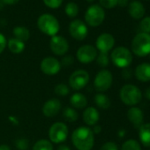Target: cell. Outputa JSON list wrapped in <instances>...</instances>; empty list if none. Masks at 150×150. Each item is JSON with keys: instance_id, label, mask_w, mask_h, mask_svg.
<instances>
[{"instance_id": "6da1fadb", "label": "cell", "mask_w": 150, "mask_h": 150, "mask_svg": "<svg viewBox=\"0 0 150 150\" xmlns=\"http://www.w3.org/2000/svg\"><path fill=\"white\" fill-rule=\"evenodd\" d=\"M71 141L77 150H91L95 144V134L91 128L81 126L73 131Z\"/></svg>"}, {"instance_id": "7a4b0ae2", "label": "cell", "mask_w": 150, "mask_h": 150, "mask_svg": "<svg viewBox=\"0 0 150 150\" xmlns=\"http://www.w3.org/2000/svg\"><path fill=\"white\" fill-rule=\"evenodd\" d=\"M37 27L42 33L51 37L57 35L60 29V25L57 19L49 13L42 14L38 18Z\"/></svg>"}, {"instance_id": "3957f363", "label": "cell", "mask_w": 150, "mask_h": 150, "mask_svg": "<svg viewBox=\"0 0 150 150\" xmlns=\"http://www.w3.org/2000/svg\"><path fill=\"white\" fill-rule=\"evenodd\" d=\"M132 52L140 57L150 54V35L146 33L137 34L132 42Z\"/></svg>"}, {"instance_id": "277c9868", "label": "cell", "mask_w": 150, "mask_h": 150, "mask_svg": "<svg viewBox=\"0 0 150 150\" xmlns=\"http://www.w3.org/2000/svg\"><path fill=\"white\" fill-rule=\"evenodd\" d=\"M121 101L129 106L138 104L142 99V93L139 88L134 85L127 84L122 87L119 92Z\"/></svg>"}, {"instance_id": "5b68a950", "label": "cell", "mask_w": 150, "mask_h": 150, "mask_svg": "<svg viewBox=\"0 0 150 150\" xmlns=\"http://www.w3.org/2000/svg\"><path fill=\"white\" fill-rule=\"evenodd\" d=\"M112 63L118 68H127L132 62V52L125 47H117L110 54Z\"/></svg>"}, {"instance_id": "8992f818", "label": "cell", "mask_w": 150, "mask_h": 150, "mask_svg": "<svg viewBox=\"0 0 150 150\" xmlns=\"http://www.w3.org/2000/svg\"><path fill=\"white\" fill-rule=\"evenodd\" d=\"M105 19V12L99 5H93L89 6L85 13L86 23L93 28L100 26Z\"/></svg>"}, {"instance_id": "52a82bcc", "label": "cell", "mask_w": 150, "mask_h": 150, "mask_svg": "<svg viewBox=\"0 0 150 150\" xmlns=\"http://www.w3.org/2000/svg\"><path fill=\"white\" fill-rule=\"evenodd\" d=\"M90 76L86 70L79 69L74 71L69 77V86L73 90H81L84 88L88 81Z\"/></svg>"}, {"instance_id": "ba28073f", "label": "cell", "mask_w": 150, "mask_h": 150, "mask_svg": "<svg viewBox=\"0 0 150 150\" xmlns=\"http://www.w3.org/2000/svg\"><path fill=\"white\" fill-rule=\"evenodd\" d=\"M68 133L69 130L67 125L63 122H57L49 129L50 141L56 144H60L67 139Z\"/></svg>"}, {"instance_id": "9c48e42d", "label": "cell", "mask_w": 150, "mask_h": 150, "mask_svg": "<svg viewBox=\"0 0 150 150\" xmlns=\"http://www.w3.org/2000/svg\"><path fill=\"white\" fill-rule=\"evenodd\" d=\"M112 82H113L112 73L110 71L103 69L96 74L94 81V87L96 91L103 93L107 91L111 87Z\"/></svg>"}, {"instance_id": "30bf717a", "label": "cell", "mask_w": 150, "mask_h": 150, "mask_svg": "<svg viewBox=\"0 0 150 150\" xmlns=\"http://www.w3.org/2000/svg\"><path fill=\"white\" fill-rule=\"evenodd\" d=\"M69 33L73 39L83 41L88 36V29L85 22L81 20H74L69 24Z\"/></svg>"}, {"instance_id": "8fae6325", "label": "cell", "mask_w": 150, "mask_h": 150, "mask_svg": "<svg viewBox=\"0 0 150 150\" xmlns=\"http://www.w3.org/2000/svg\"><path fill=\"white\" fill-rule=\"evenodd\" d=\"M98 53L96 48L92 45L87 44L80 47L76 52L77 59L82 64H89L96 59Z\"/></svg>"}, {"instance_id": "7c38bea8", "label": "cell", "mask_w": 150, "mask_h": 150, "mask_svg": "<svg viewBox=\"0 0 150 150\" xmlns=\"http://www.w3.org/2000/svg\"><path fill=\"white\" fill-rule=\"evenodd\" d=\"M50 48L55 55L64 56L69 50V43L64 37L57 35L51 37L50 41Z\"/></svg>"}, {"instance_id": "4fadbf2b", "label": "cell", "mask_w": 150, "mask_h": 150, "mask_svg": "<svg viewBox=\"0 0 150 150\" xmlns=\"http://www.w3.org/2000/svg\"><path fill=\"white\" fill-rule=\"evenodd\" d=\"M40 68L46 75H55L59 72L61 69L60 61L53 57H47L41 62Z\"/></svg>"}, {"instance_id": "5bb4252c", "label": "cell", "mask_w": 150, "mask_h": 150, "mask_svg": "<svg viewBox=\"0 0 150 150\" xmlns=\"http://www.w3.org/2000/svg\"><path fill=\"white\" fill-rule=\"evenodd\" d=\"M96 50L103 53H108L111 50L115 45V38L112 35L108 33H103L100 35L96 42Z\"/></svg>"}, {"instance_id": "9a60e30c", "label": "cell", "mask_w": 150, "mask_h": 150, "mask_svg": "<svg viewBox=\"0 0 150 150\" xmlns=\"http://www.w3.org/2000/svg\"><path fill=\"white\" fill-rule=\"evenodd\" d=\"M61 103L57 98H52L48 100L42 106V113L45 117H53L58 114L61 110Z\"/></svg>"}, {"instance_id": "2e32d148", "label": "cell", "mask_w": 150, "mask_h": 150, "mask_svg": "<svg viewBox=\"0 0 150 150\" xmlns=\"http://www.w3.org/2000/svg\"><path fill=\"white\" fill-rule=\"evenodd\" d=\"M127 117L136 128H139L143 125L144 115L142 110L138 107L130 108L127 111Z\"/></svg>"}, {"instance_id": "e0dca14e", "label": "cell", "mask_w": 150, "mask_h": 150, "mask_svg": "<svg viewBox=\"0 0 150 150\" xmlns=\"http://www.w3.org/2000/svg\"><path fill=\"white\" fill-rule=\"evenodd\" d=\"M83 121L88 126L96 125L100 118L98 110L94 107H88L83 112Z\"/></svg>"}, {"instance_id": "ac0fdd59", "label": "cell", "mask_w": 150, "mask_h": 150, "mask_svg": "<svg viewBox=\"0 0 150 150\" xmlns=\"http://www.w3.org/2000/svg\"><path fill=\"white\" fill-rule=\"evenodd\" d=\"M135 77L138 81L142 82L150 81V64L142 63L139 64L134 71Z\"/></svg>"}, {"instance_id": "d6986e66", "label": "cell", "mask_w": 150, "mask_h": 150, "mask_svg": "<svg viewBox=\"0 0 150 150\" xmlns=\"http://www.w3.org/2000/svg\"><path fill=\"white\" fill-rule=\"evenodd\" d=\"M128 13L134 20H139L144 17L145 7L139 1H132L128 6Z\"/></svg>"}, {"instance_id": "ffe728a7", "label": "cell", "mask_w": 150, "mask_h": 150, "mask_svg": "<svg viewBox=\"0 0 150 150\" xmlns=\"http://www.w3.org/2000/svg\"><path fill=\"white\" fill-rule=\"evenodd\" d=\"M70 103L73 109H84L88 105V99L81 93H74L70 97Z\"/></svg>"}, {"instance_id": "44dd1931", "label": "cell", "mask_w": 150, "mask_h": 150, "mask_svg": "<svg viewBox=\"0 0 150 150\" xmlns=\"http://www.w3.org/2000/svg\"><path fill=\"white\" fill-rule=\"evenodd\" d=\"M139 137L145 146L150 147V123L144 124L139 128Z\"/></svg>"}, {"instance_id": "7402d4cb", "label": "cell", "mask_w": 150, "mask_h": 150, "mask_svg": "<svg viewBox=\"0 0 150 150\" xmlns=\"http://www.w3.org/2000/svg\"><path fill=\"white\" fill-rule=\"evenodd\" d=\"M13 34L14 35V38L25 42H27L30 37V32L29 30L23 26H18L15 27L13 30Z\"/></svg>"}, {"instance_id": "603a6c76", "label": "cell", "mask_w": 150, "mask_h": 150, "mask_svg": "<svg viewBox=\"0 0 150 150\" xmlns=\"http://www.w3.org/2000/svg\"><path fill=\"white\" fill-rule=\"evenodd\" d=\"M7 45H8L9 50L13 54H20L23 52V50H25V42L16 38H11L8 41Z\"/></svg>"}, {"instance_id": "cb8c5ba5", "label": "cell", "mask_w": 150, "mask_h": 150, "mask_svg": "<svg viewBox=\"0 0 150 150\" xmlns=\"http://www.w3.org/2000/svg\"><path fill=\"white\" fill-rule=\"evenodd\" d=\"M95 103L97 107L103 110L109 109L111 104L110 98L103 93H98L95 96Z\"/></svg>"}, {"instance_id": "d4e9b609", "label": "cell", "mask_w": 150, "mask_h": 150, "mask_svg": "<svg viewBox=\"0 0 150 150\" xmlns=\"http://www.w3.org/2000/svg\"><path fill=\"white\" fill-rule=\"evenodd\" d=\"M63 118L67 122H76L79 118V114L71 107H66L63 110Z\"/></svg>"}, {"instance_id": "484cf974", "label": "cell", "mask_w": 150, "mask_h": 150, "mask_svg": "<svg viewBox=\"0 0 150 150\" xmlns=\"http://www.w3.org/2000/svg\"><path fill=\"white\" fill-rule=\"evenodd\" d=\"M66 15L70 18H75L79 13V6L75 2H69L64 8Z\"/></svg>"}, {"instance_id": "4316f807", "label": "cell", "mask_w": 150, "mask_h": 150, "mask_svg": "<svg viewBox=\"0 0 150 150\" xmlns=\"http://www.w3.org/2000/svg\"><path fill=\"white\" fill-rule=\"evenodd\" d=\"M33 150H53V145L48 139H39L35 143Z\"/></svg>"}, {"instance_id": "83f0119b", "label": "cell", "mask_w": 150, "mask_h": 150, "mask_svg": "<svg viewBox=\"0 0 150 150\" xmlns=\"http://www.w3.org/2000/svg\"><path fill=\"white\" fill-rule=\"evenodd\" d=\"M121 150H141V147L137 140L128 139L122 145Z\"/></svg>"}, {"instance_id": "f1b7e54d", "label": "cell", "mask_w": 150, "mask_h": 150, "mask_svg": "<svg viewBox=\"0 0 150 150\" xmlns=\"http://www.w3.org/2000/svg\"><path fill=\"white\" fill-rule=\"evenodd\" d=\"M54 91L55 93L57 95V96H66L67 95H69L70 93V88L64 84V83H60V84H57L55 88H54Z\"/></svg>"}, {"instance_id": "f546056e", "label": "cell", "mask_w": 150, "mask_h": 150, "mask_svg": "<svg viewBox=\"0 0 150 150\" xmlns=\"http://www.w3.org/2000/svg\"><path fill=\"white\" fill-rule=\"evenodd\" d=\"M96 62L102 67L108 66L109 65V63H110V57H109L108 53L100 52V54H98L97 57H96Z\"/></svg>"}, {"instance_id": "4dcf8cb0", "label": "cell", "mask_w": 150, "mask_h": 150, "mask_svg": "<svg viewBox=\"0 0 150 150\" xmlns=\"http://www.w3.org/2000/svg\"><path fill=\"white\" fill-rule=\"evenodd\" d=\"M139 28L141 30V33H150V17H146L141 20L139 23Z\"/></svg>"}, {"instance_id": "1f68e13d", "label": "cell", "mask_w": 150, "mask_h": 150, "mask_svg": "<svg viewBox=\"0 0 150 150\" xmlns=\"http://www.w3.org/2000/svg\"><path fill=\"white\" fill-rule=\"evenodd\" d=\"M44 5L51 9H57L61 6L63 0H42Z\"/></svg>"}, {"instance_id": "d6a6232c", "label": "cell", "mask_w": 150, "mask_h": 150, "mask_svg": "<svg viewBox=\"0 0 150 150\" xmlns=\"http://www.w3.org/2000/svg\"><path fill=\"white\" fill-rule=\"evenodd\" d=\"M100 5L103 8L111 9L117 6V0H99Z\"/></svg>"}, {"instance_id": "836d02e7", "label": "cell", "mask_w": 150, "mask_h": 150, "mask_svg": "<svg viewBox=\"0 0 150 150\" xmlns=\"http://www.w3.org/2000/svg\"><path fill=\"white\" fill-rule=\"evenodd\" d=\"M100 150H118V146L115 142L108 141L101 146Z\"/></svg>"}, {"instance_id": "e575fe53", "label": "cell", "mask_w": 150, "mask_h": 150, "mask_svg": "<svg viewBox=\"0 0 150 150\" xmlns=\"http://www.w3.org/2000/svg\"><path fill=\"white\" fill-rule=\"evenodd\" d=\"M73 62H74V58H73L72 56H64V57L62 58L60 64H61V66L63 65V66L68 67V66H70L71 64H72Z\"/></svg>"}, {"instance_id": "d590c367", "label": "cell", "mask_w": 150, "mask_h": 150, "mask_svg": "<svg viewBox=\"0 0 150 150\" xmlns=\"http://www.w3.org/2000/svg\"><path fill=\"white\" fill-rule=\"evenodd\" d=\"M16 146L20 150H26L28 146V142L26 139H21L17 140Z\"/></svg>"}, {"instance_id": "8d00e7d4", "label": "cell", "mask_w": 150, "mask_h": 150, "mask_svg": "<svg viewBox=\"0 0 150 150\" xmlns=\"http://www.w3.org/2000/svg\"><path fill=\"white\" fill-rule=\"evenodd\" d=\"M6 45H7V41H6V36L3 34L0 33V54L3 53Z\"/></svg>"}, {"instance_id": "74e56055", "label": "cell", "mask_w": 150, "mask_h": 150, "mask_svg": "<svg viewBox=\"0 0 150 150\" xmlns=\"http://www.w3.org/2000/svg\"><path fill=\"white\" fill-rule=\"evenodd\" d=\"M1 1L4 3V5H8V6H13L17 4L20 0H1Z\"/></svg>"}, {"instance_id": "f35d334b", "label": "cell", "mask_w": 150, "mask_h": 150, "mask_svg": "<svg viewBox=\"0 0 150 150\" xmlns=\"http://www.w3.org/2000/svg\"><path fill=\"white\" fill-rule=\"evenodd\" d=\"M93 132H94V134H98V133H100L101 132V131H102V128H101V126L100 125H94V128H93Z\"/></svg>"}, {"instance_id": "ab89813d", "label": "cell", "mask_w": 150, "mask_h": 150, "mask_svg": "<svg viewBox=\"0 0 150 150\" xmlns=\"http://www.w3.org/2000/svg\"><path fill=\"white\" fill-rule=\"evenodd\" d=\"M117 5L124 7L128 5V0H117Z\"/></svg>"}, {"instance_id": "60d3db41", "label": "cell", "mask_w": 150, "mask_h": 150, "mask_svg": "<svg viewBox=\"0 0 150 150\" xmlns=\"http://www.w3.org/2000/svg\"><path fill=\"white\" fill-rule=\"evenodd\" d=\"M57 150H71V148H70L67 145L61 144L60 146H58V147H57Z\"/></svg>"}, {"instance_id": "b9f144b4", "label": "cell", "mask_w": 150, "mask_h": 150, "mask_svg": "<svg viewBox=\"0 0 150 150\" xmlns=\"http://www.w3.org/2000/svg\"><path fill=\"white\" fill-rule=\"evenodd\" d=\"M145 96H146V99L150 100V87H148L146 89V91H145Z\"/></svg>"}, {"instance_id": "7bdbcfd3", "label": "cell", "mask_w": 150, "mask_h": 150, "mask_svg": "<svg viewBox=\"0 0 150 150\" xmlns=\"http://www.w3.org/2000/svg\"><path fill=\"white\" fill-rule=\"evenodd\" d=\"M0 150H12V149L9 146L3 144V145H0Z\"/></svg>"}, {"instance_id": "ee69618b", "label": "cell", "mask_w": 150, "mask_h": 150, "mask_svg": "<svg viewBox=\"0 0 150 150\" xmlns=\"http://www.w3.org/2000/svg\"><path fill=\"white\" fill-rule=\"evenodd\" d=\"M4 6H5V5H4V3L1 1V0H0V10H2V9L4 8Z\"/></svg>"}, {"instance_id": "f6af8a7d", "label": "cell", "mask_w": 150, "mask_h": 150, "mask_svg": "<svg viewBox=\"0 0 150 150\" xmlns=\"http://www.w3.org/2000/svg\"><path fill=\"white\" fill-rule=\"evenodd\" d=\"M86 1H88V2H89V3H91V2L95 1V0H86Z\"/></svg>"}, {"instance_id": "bcb514c9", "label": "cell", "mask_w": 150, "mask_h": 150, "mask_svg": "<svg viewBox=\"0 0 150 150\" xmlns=\"http://www.w3.org/2000/svg\"><path fill=\"white\" fill-rule=\"evenodd\" d=\"M149 150H150V149H149Z\"/></svg>"}]
</instances>
